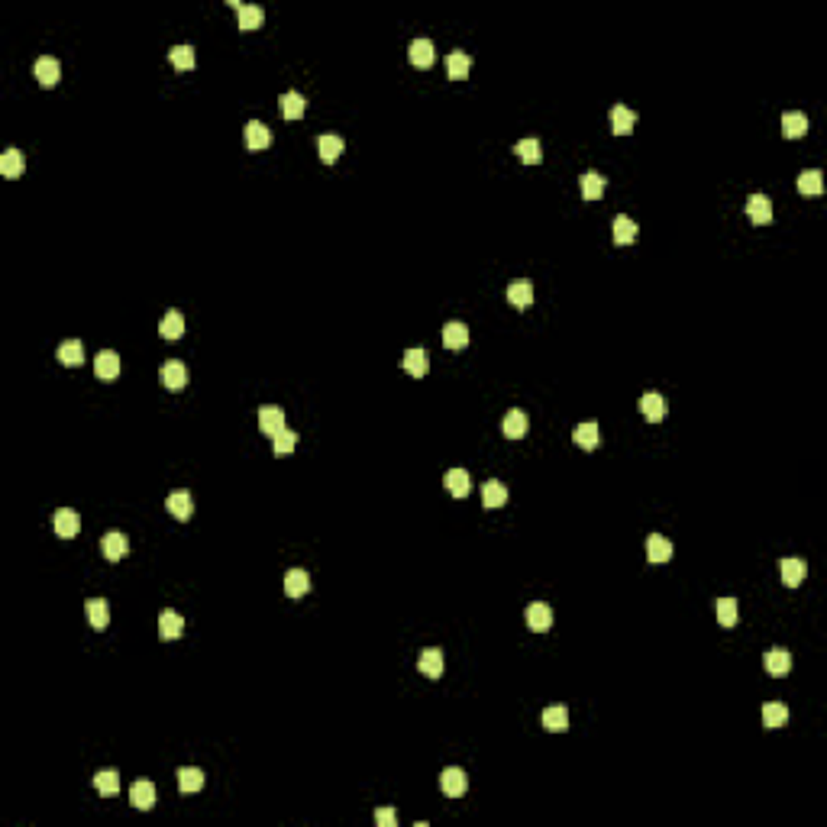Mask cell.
I'll return each instance as SVG.
<instances>
[{
    "instance_id": "obj_12",
    "label": "cell",
    "mask_w": 827,
    "mask_h": 827,
    "mask_svg": "<svg viewBox=\"0 0 827 827\" xmlns=\"http://www.w3.org/2000/svg\"><path fill=\"white\" fill-rule=\"evenodd\" d=\"M130 801H133V808H139V811H149V808L155 805V785L146 782V779L133 782L130 785Z\"/></svg>"
},
{
    "instance_id": "obj_20",
    "label": "cell",
    "mask_w": 827,
    "mask_h": 827,
    "mask_svg": "<svg viewBox=\"0 0 827 827\" xmlns=\"http://www.w3.org/2000/svg\"><path fill=\"white\" fill-rule=\"evenodd\" d=\"M633 123H637V113H633L631 107L617 104L614 110H611V127H614L617 136H631L633 133Z\"/></svg>"
},
{
    "instance_id": "obj_45",
    "label": "cell",
    "mask_w": 827,
    "mask_h": 827,
    "mask_svg": "<svg viewBox=\"0 0 827 827\" xmlns=\"http://www.w3.org/2000/svg\"><path fill=\"white\" fill-rule=\"evenodd\" d=\"M785 721H789V708H785V705H779V701L763 705V724H766V727H782Z\"/></svg>"
},
{
    "instance_id": "obj_1",
    "label": "cell",
    "mask_w": 827,
    "mask_h": 827,
    "mask_svg": "<svg viewBox=\"0 0 827 827\" xmlns=\"http://www.w3.org/2000/svg\"><path fill=\"white\" fill-rule=\"evenodd\" d=\"M159 379L169 391H181V388H188V365H184L181 359H169V362L162 365Z\"/></svg>"
},
{
    "instance_id": "obj_14",
    "label": "cell",
    "mask_w": 827,
    "mask_h": 827,
    "mask_svg": "<svg viewBox=\"0 0 827 827\" xmlns=\"http://www.w3.org/2000/svg\"><path fill=\"white\" fill-rule=\"evenodd\" d=\"M527 427H530V423H527V414L520 411V407H514V411L505 414V423H501V430H505L507 440H524Z\"/></svg>"
},
{
    "instance_id": "obj_27",
    "label": "cell",
    "mask_w": 827,
    "mask_h": 827,
    "mask_svg": "<svg viewBox=\"0 0 827 827\" xmlns=\"http://www.w3.org/2000/svg\"><path fill=\"white\" fill-rule=\"evenodd\" d=\"M401 365H404V372H411L414 379H421V375H427L430 362H427V352L417 346V349H407L404 356H401Z\"/></svg>"
},
{
    "instance_id": "obj_29",
    "label": "cell",
    "mask_w": 827,
    "mask_h": 827,
    "mask_svg": "<svg viewBox=\"0 0 827 827\" xmlns=\"http://www.w3.org/2000/svg\"><path fill=\"white\" fill-rule=\"evenodd\" d=\"M572 440L579 443L582 449H589V453H591V449L601 446V430H598V423H579V427H575V433H572Z\"/></svg>"
},
{
    "instance_id": "obj_22",
    "label": "cell",
    "mask_w": 827,
    "mask_h": 827,
    "mask_svg": "<svg viewBox=\"0 0 827 827\" xmlns=\"http://www.w3.org/2000/svg\"><path fill=\"white\" fill-rule=\"evenodd\" d=\"M268 142H272V133H268L265 123H259V120H249L246 123V146L249 149H268Z\"/></svg>"
},
{
    "instance_id": "obj_47",
    "label": "cell",
    "mask_w": 827,
    "mask_h": 827,
    "mask_svg": "<svg viewBox=\"0 0 827 827\" xmlns=\"http://www.w3.org/2000/svg\"><path fill=\"white\" fill-rule=\"evenodd\" d=\"M717 624L721 627L737 624V601L734 598H721V601H717Z\"/></svg>"
},
{
    "instance_id": "obj_11",
    "label": "cell",
    "mask_w": 827,
    "mask_h": 827,
    "mask_svg": "<svg viewBox=\"0 0 827 827\" xmlns=\"http://www.w3.org/2000/svg\"><path fill=\"white\" fill-rule=\"evenodd\" d=\"M507 301H511L517 310L530 307V304H533V285L527 278H514L511 285H507Z\"/></svg>"
},
{
    "instance_id": "obj_46",
    "label": "cell",
    "mask_w": 827,
    "mask_h": 827,
    "mask_svg": "<svg viewBox=\"0 0 827 827\" xmlns=\"http://www.w3.org/2000/svg\"><path fill=\"white\" fill-rule=\"evenodd\" d=\"M169 58H172V65H175L178 71L194 68V49H191V46H175V49L169 52Z\"/></svg>"
},
{
    "instance_id": "obj_41",
    "label": "cell",
    "mask_w": 827,
    "mask_h": 827,
    "mask_svg": "<svg viewBox=\"0 0 827 827\" xmlns=\"http://www.w3.org/2000/svg\"><path fill=\"white\" fill-rule=\"evenodd\" d=\"M94 789H98L100 795H107V799H113V795L120 792V776H117V769H100L98 776H94Z\"/></svg>"
},
{
    "instance_id": "obj_23",
    "label": "cell",
    "mask_w": 827,
    "mask_h": 827,
    "mask_svg": "<svg viewBox=\"0 0 827 827\" xmlns=\"http://www.w3.org/2000/svg\"><path fill=\"white\" fill-rule=\"evenodd\" d=\"M159 633H162V640L181 637V633H184L181 614H178V611H162V614H159Z\"/></svg>"
},
{
    "instance_id": "obj_25",
    "label": "cell",
    "mask_w": 827,
    "mask_h": 827,
    "mask_svg": "<svg viewBox=\"0 0 827 827\" xmlns=\"http://www.w3.org/2000/svg\"><path fill=\"white\" fill-rule=\"evenodd\" d=\"M805 575H808V566L805 559H782V582L789 585V589H799L801 582H805Z\"/></svg>"
},
{
    "instance_id": "obj_7",
    "label": "cell",
    "mask_w": 827,
    "mask_h": 827,
    "mask_svg": "<svg viewBox=\"0 0 827 827\" xmlns=\"http://www.w3.org/2000/svg\"><path fill=\"white\" fill-rule=\"evenodd\" d=\"M527 627H530V631H537V633L549 631V627H553V608H549V604H543V601L530 604V608H527Z\"/></svg>"
},
{
    "instance_id": "obj_13",
    "label": "cell",
    "mask_w": 827,
    "mask_h": 827,
    "mask_svg": "<svg viewBox=\"0 0 827 827\" xmlns=\"http://www.w3.org/2000/svg\"><path fill=\"white\" fill-rule=\"evenodd\" d=\"M443 346H446V349H465V346H469V327L459 320L446 323V327H443Z\"/></svg>"
},
{
    "instance_id": "obj_3",
    "label": "cell",
    "mask_w": 827,
    "mask_h": 827,
    "mask_svg": "<svg viewBox=\"0 0 827 827\" xmlns=\"http://www.w3.org/2000/svg\"><path fill=\"white\" fill-rule=\"evenodd\" d=\"M747 217H750V223H757V226L772 223V201L766 194H750V197H747Z\"/></svg>"
},
{
    "instance_id": "obj_34",
    "label": "cell",
    "mask_w": 827,
    "mask_h": 827,
    "mask_svg": "<svg viewBox=\"0 0 827 827\" xmlns=\"http://www.w3.org/2000/svg\"><path fill=\"white\" fill-rule=\"evenodd\" d=\"M343 149H346V142L339 139V136H320V139H317V152H320V159L327 162V165H333V162L343 155Z\"/></svg>"
},
{
    "instance_id": "obj_39",
    "label": "cell",
    "mask_w": 827,
    "mask_h": 827,
    "mask_svg": "<svg viewBox=\"0 0 827 827\" xmlns=\"http://www.w3.org/2000/svg\"><path fill=\"white\" fill-rule=\"evenodd\" d=\"M178 789L181 792H201L204 789V772L194 769V766H184V769H178Z\"/></svg>"
},
{
    "instance_id": "obj_4",
    "label": "cell",
    "mask_w": 827,
    "mask_h": 827,
    "mask_svg": "<svg viewBox=\"0 0 827 827\" xmlns=\"http://www.w3.org/2000/svg\"><path fill=\"white\" fill-rule=\"evenodd\" d=\"M52 530H56L62 540H71V537H78V530H81V517H78V511H71V507H62V511H56V517H52Z\"/></svg>"
},
{
    "instance_id": "obj_43",
    "label": "cell",
    "mask_w": 827,
    "mask_h": 827,
    "mask_svg": "<svg viewBox=\"0 0 827 827\" xmlns=\"http://www.w3.org/2000/svg\"><path fill=\"white\" fill-rule=\"evenodd\" d=\"M799 191L801 194H821L824 191V175L818 169H808L799 175Z\"/></svg>"
},
{
    "instance_id": "obj_33",
    "label": "cell",
    "mask_w": 827,
    "mask_h": 827,
    "mask_svg": "<svg viewBox=\"0 0 827 827\" xmlns=\"http://www.w3.org/2000/svg\"><path fill=\"white\" fill-rule=\"evenodd\" d=\"M278 110L285 120H301L304 117V98L297 91H288L278 98Z\"/></svg>"
},
{
    "instance_id": "obj_18",
    "label": "cell",
    "mask_w": 827,
    "mask_h": 827,
    "mask_svg": "<svg viewBox=\"0 0 827 827\" xmlns=\"http://www.w3.org/2000/svg\"><path fill=\"white\" fill-rule=\"evenodd\" d=\"M407 58H411V65H417V68H430V65H433V43H430V39H414V43L407 46Z\"/></svg>"
},
{
    "instance_id": "obj_19",
    "label": "cell",
    "mask_w": 827,
    "mask_h": 827,
    "mask_svg": "<svg viewBox=\"0 0 827 827\" xmlns=\"http://www.w3.org/2000/svg\"><path fill=\"white\" fill-rule=\"evenodd\" d=\"M443 482H446V491L453 495V498H465V495L472 491V478H469V472H465V469H449Z\"/></svg>"
},
{
    "instance_id": "obj_28",
    "label": "cell",
    "mask_w": 827,
    "mask_h": 827,
    "mask_svg": "<svg viewBox=\"0 0 827 827\" xmlns=\"http://www.w3.org/2000/svg\"><path fill=\"white\" fill-rule=\"evenodd\" d=\"M88 621H91L94 631H107V624H110V604L104 598H91L88 601Z\"/></svg>"
},
{
    "instance_id": "obj_30",
    "label": "cell",
    "mask_w": 827,
    "mask_h": 827,
    "mask_svg": "<svg viewBox=\"0 0 827 827\" xmlns=\"http://www.w3.org/2000/svg\"><path fill=\"white\" fill-rule=\"evenodd\" d=\"M417 669H421L427 679H440L443 675V653L440 650H423L417 659Z\"/></svg>"
},
{
    "instance_id": "obj_5",
    "label": "cell",
    "mask_w": 827,
    "mask_h": 827,
    "mask_svg": "<svg viewBox=\"0 0 827 827\" xmlns=\"http://www.w3.org/2000/svg\"><path fill=\"white\" fill-rule=\"evenodd\" d=\"M259 430L268 436H278L281 430H285V411L275 404H265L259 407Z\"/></svg>"
},
{
    "instance_id": "obj_17",
    "label": "cell",
    "mask_w": 827,
    "mask_h": 827,
    "mask_svg": "<svg viewBox=\"0 0 827 827\" xmlns=\"http://www.w3.org/2000/svg\"><path fill=\"white\" fill-rule=\"evenodd\" d=\"M763 666H766V673L772 675V679H782V675H789V669H792V656L785 650H769L766 653V659H763Z\"/></svg>"
},
{
    "instance_id": "obj_26",
    "label": "cell",
    "mask_w": 827,
    "mask_h": 827,
    "mask_svg": "<svg viewBox=\"0 0 827 827\" xmlns=\"http://www.w3.org/2000/svg\"><path fill=\"white\" fill-rule=\"evenodd\" d=\"M469 68H472V56H469V52L456 49V52H449V56H446V71H449V78H453V81H463V78L469 75Z\"/></svg>"
},
{
    "instance_id": "obj_24",
    "label": "cell",
    "mask_w": 827,
    "mask_h": 827,
    "mask_svg": "<svg viewBox=\"0 0 827 827\" xmlns=\"http://www.w3.org/2000/svg\"><path fill=\"white\" fill-rule=\"evenodd\" d=\"M310 591V575L304 572V569H291V572L285 575V595L288 598H301Z\"/></svg>"
},
{
    "instance_id": "obj_44",
    "label": "cell",
    "mask_w": 827,
    "mask_h": 827,
    "mask_svg": "<svg viewBox=\"0 0 827 827\" xmlns=\"http://www.w3.org/2000/svg\"><path fill=\"white\" fill-rule=\"evenodd\" d=\"M604 194V178L598 172H585L582 175V197L585 201H598Z\"/></svg>"
},
{
    "instance_id": "obj_15",
    "label": "cell",
    "mask_w": 827,
    "mask_h": 827,
    "mask_svg": "<svg viewBox=\"0 0 827 827\" xmlns=\"http://www.w3.org/2000/svg\"><path fill=\"white\" fill-rule=\"evenodd\" d=\"M646 559H650V562H669V559H673V543H669L663 533L646 537Z\"/></svg>"
},
{
    "instance_id": "obj_48",
    "label": "cell",
    "mask_w": 827,
    "mask_h": 827,
    "mask_svg": "<svg viewBox=\"0 0 827 827\" xmlns=\"http://www.w3.org/2000/svg\"><path fill=\"white\" fill-rule=\"evenodd\" d=\"M272 449H275V456H285V453H291V449L297 446V433H291V430H281L278 436H272Z\"/></svg>"
},
{
    "instance_id": "obj_16",
    "label": "cell",
    "mask_w": 827,
    "mask_h": 827,
    "mask_svg": "<svg viewBox=\"0 0 827 827\" xmlns=\"http://www.w3.org/2000/svg\"><path fill=\"white\" fill-rule=\"evenodd\" d=\"M165 507H169V514L178 520H191V514H194V501H191L188 491H172Z\"/></svg>"
},
{
    "instance_id": "obj_9",
    "label": "cell",
    "mask_w": 827,
    "mask_h": 827,
    "mask_svg": "<svg viewBox=\"0 0 827 827\" xmlns=\"http://www.w3.org/2000/svg\"><path fill=\"white\" fill-rule=\"evenodd\" d=\"M36 78H39V85H43V88H56L58 78H62V65H58V58H52V56L39 58V62H36Z\"/></svg>"
},
{
    "instance_id": "obj_32",
    "label": "cell",
    "mask_w": 827,
    "mask_h": 827,
    "mask_svg": "<svg viewBox=\"0 0 827 827\" xmlns=\"http://www.w3.org/2000/svg\"><path fill=\"white\" fill-rule=\"evenodd\" d=\"M159 333L165 339H181L184 337V317H181V310H169V314L162 317Z\"/></svg>"
},
{
    "instance_id": "obj_35",
    "label": "cell",
    "mask_w": 827,
    "mask_h": 827,
    "mask_svg": "<svg viewBox=\"0 0 827 827\" xmlns=\"http://www.w3.org/2000/svg\"><path fill=\"white\" fill-rule=\"evenodd\" d=\"M58 362L68 365V369L81 365V362H85V346L78 343V339H65V343L58 346Z\"/></svg>"
},
{
    "instance_id": "obj_6",
    "label": "cell",
    "mask_w": 827,
    "mask_h": 827,
    "mask_svg": "<svg viewBox=\"0 0 827 827\" xmlns=\"http://www.w3.org/2000/svg\"><path fill=\"white\" fill-rule=\"evenodd\" d=\"M100 553H104V559H110V562H120V559H123V556L130 553V543H127V537H123V533H120V530H110V533H107V537H104V540H100Z\"/></svg>"
},
{
    "instance_id": "obj_49",
    "label": "cell",
    "mask_w": 827,
    "mask_h": 827,
    "mask_svg": "<svg viewBox=\"0 0 827 827\" xmlns=\"http://www.w3.org/2000/svg\"><path fill=\"white\" fill-rule=\"evenodd\" d=\"M375 824H379V827H394V824H398L394 808H379V811H375Z\"/></svg>"
},
{
    "instance_id": "obj_40",
    "label": "cell",
    "mask_w": 827,
    "mask_h": 827,
    "mask_svg": "<svg viewBox=\"0 0 827 827\" xmlns=\"http://www.w3.org/2000/svg\"><path fill=\"white\" fill-rule=\"evenodd\" d=\"M0 175L4 178H20L23 175V155L20 149H7L0 155Z\"/></svg>"
},
{
    "instance_id": "obj_31",
    "label": "cell",
    "mask_w": 827,
    "mask_h": 827,
    "mask_svg": "<svg viewBox=\"0 0 827 827\" xmlns=\"http://www.w3.org/2000/svg\"><path fill=\"white\" fill-rule=\"evenodd\" d=\"M236 14H239V29H243V33H253V29H259L262 23H265V10L253 7V4H243Z\"/></svg>"
},
{
    "instance_id": "obj_8",
    "label": "cell",
    "mask_w": 827,
    "mask_h": 827,
    "mask_svg": "<svg viewBox=\"0 0 827 827\" xmlns=\"http://www.w3.org/2000/svg\"><path fill=\"white\" fill-rule=\"evenodd\" d=\"M540 724L549 734H562V730H569V711L562 705H549V708H543Z\"/></svg>"
},
{
    "instance_id": "obj_37",
    "label": "cell",
    "mask_w": 827,
    "mask_h": 827,
    "mask_svg": "<svg viewBox=\"0 0 827 827\" xmlns=\"http://www.w3.org/2000/svg\"><path fill=\"white\" fill-rule=\"evenodd\" d=\"M611 230H614V243L617 246H631L633 239H637V223H633L631 217H624V214L614 217V226H611Z\"/></svg>"
},
{
    "instance_id": "obj_10",
    "label": "cell",
    "mask_w": 827,
    "mask_h": 827,
    "mask_svg": "<svg viewBox=\"0 0 827 827\" xmlns=\"http://www.w3.org/2000/svg\"><path fill=\"white\" fill-rule=\"evenodd\" d=\"M94 372H98L100 381H113L120 375V356L113 349L98 352V359H94Z\"/></svg>"
},
{
    "instance_id": "obj_2",
    "label": "cell",
    "mask_w": 827,
    "mask_h": 827,
    "mask_svg": "<svg viewBox=\"0 0 827 827\" xmlns=\"http://www.w3.org/2000/svg\"><path fill=\"white\" fill-rule=\"evenodd\" d=\"M440 789H443V795H449V799H459V795H465V789H469V776H465L459 766H449V769H443V776H440Z\"/></svg>"
},
{
    "instance_id": "obj_42",
    "label": "cell",
    "mask_w": 827,
    "mask_h": 827,
    "mask_svg": "<svg viewBox=\"0 0 827 827\" xmlns=\"http://www.w3.org/2000/svg\"><path fill=\"white\" fill-rule=\"evenodd\" d=\"M514 155H517L524 165H537V162L543 159V149L537 139H520L517 146H514Z\"/></svg>"
},
{
    "instance_id": "obj_36",
    "label": "cell",
    "mask_w": 827,
    "mask_h": 827,
    "mask_svg": "<svg viewBox=\"0 0 827 827\" xmlns=\"http://www.w3.org/2000/svg\"><path fill=\"white\" fill-rule=\"evenodd\" d=\"M782 133H785V139H801V136L808 133V117L805 113H785Z\"/></svg>"
},
{
    "instance_id": "obj_38",
    "label": "cell",
    "mask_w": 827,
    "mask_h": 827,
    "mask_svg": "<svg viewBox=\"0 0 827 827\" xmlns=\"http://www.w3.org/2000/svg\"><path fill=\"white\" fill-rule=\"evenodd\" d=\"M482 501H485V507H501L507 501V488L501 482H495V478H488V482L482 485Z\"/></svg>"
},
{
    "instance_id": "obj_21",
    "label": "cell",
    "mask_w": 827,
    "mask_h": 827,
    "mask_svg": "<svg viewBox=\"0 0 827 827\" xmlns=\"http://www.w3.org/2000/svg\"><path fill=\"white\" fill-rule=\"evenodd\" d=\"M640 414H643L650 423H659L666 417V398H663V394H643V398H640Z\"/></svg>"
}]
</instances>
